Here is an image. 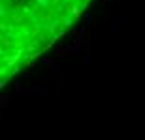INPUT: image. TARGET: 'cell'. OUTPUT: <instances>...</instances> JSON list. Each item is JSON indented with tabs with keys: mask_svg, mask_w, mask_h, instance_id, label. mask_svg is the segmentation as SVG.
Masks as SVG:
<instances>
[{
	"mask_svg": "<svg viewBox=\"0 0 145 140\" xmlns=\"http://www.w3.org/2000/svg\"><path fill=\"white\" fill-rule=\"evenodd\" d=\"M81 61H83L85 65H91V63H92V57L89 53H85V51H83V53H81Z\"/></svg>",
	"mask_w": 145,
	"mask_h": 140,
	"instance_id": "cell-2",
	"label": "cell"
},
{
	"mask_svg": "<svg viewBox=\"0 0 145 140\" xmlns=\"http://www.w3.org/2000/svg\"><path fill=\"white\" fill-rule=\"evenodd\" d=\"M109 32H121V21H119V17H115L111 21V25H109V28H108Z\"/></svg>",
	"mask_w": 145,
	"mask_h": 140,
	"instance_id": "cell-1",
	"label": "cell"
}]
</instances>
